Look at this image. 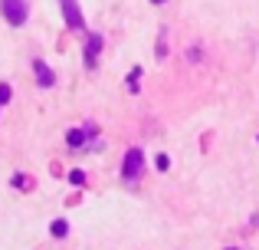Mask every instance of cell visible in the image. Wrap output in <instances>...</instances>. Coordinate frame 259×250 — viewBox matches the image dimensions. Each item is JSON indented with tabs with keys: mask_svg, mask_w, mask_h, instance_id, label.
<instances>
[{
	"mask_svg": "<svg viewBox=\"0 0 259 250\" xmlns=\"http://www.w3.org/2000/svg\"><path fill=\"white\" fill-rule=\"evenodd\" d=\"M0 4H4V17L10 20L13 26L26 23V4H23V0H0Z\"/></svg>",
	"mask_w": 259,
	"mask_h": 250,
	"instance_id": "obj_1",
	"label": "cell"
},
{
	"mask_svg": "<svg viewBox=\"0 0 259 250\" xmlns=\"http://www.w3.org/2000/svg\"><path fill=\"white\" fill-rule=\"evenodd\" d=\"M63 13H66V23L72 26V30L82 33L85 30V20H82V10H79L76 0H63Z\"/></svg>",
	"mask_w": 259,
	"mask_h": 250,
	"instance_id": "obj_2",
	"label": "cell"
},
{
	"mask_svg": "<svg viewBox=\"0 0 259 250\" xmlns=\"http://www.w3.org/2000/svg\"><path fill=\"white\" fill-rule=\"evenodd\" d=\"M141 148H132V152L125 155V168H121V174H125V181H132V178H138L141 174Z\"/></svg>",
	"mask_w": 259,
	"mask_h": 250,
	"instance_id": "obj_3",
	"label": "cell"
},
{
	"mask_svg": "<svg viewBox=\"0 0 259 250\" xmlns=\"http://www.w3.org/2000/svg\"><path fill=\"white\" fill-rule=\"evenodd\" d=\"M33 73H36V79H39V86H43V89L56 86V73H53L50 66L43 63V59H33Z\"/></svg>",
	"mask_w": 259,
	"mask_h": 250,
	"instance_id": "obj_4",
	"label": "cell"
},
{
	"mask_svg": "<svg viewBox=\"0 0 259 250\" xmlns=\"http://www.w3.org/2000/svg\"><path fill=\"white\" fill-rule=\"evenodd\" d=\"M99 50H102V37H99V33H92L89 43H85V66H89V69H92L95 59H99Z\"/></svg>",
	"mask_w": 259,
	"mask_h": 250,
	"instance_id": "obj_5",
	"label": "cell"
},
{
	"mask_svg": "<svg viewBox=\"0 0 259 250\" xmlns=\"http://www.w3.org/2000/svg\"><path fill=\"white\" fill-rule=\"evenodd\" d=\"M66 141H69V145H72V148H79V145H85V141H89V128H85V132H82V128H72V132H69V135H66Z\"/></svg>",
	"mask_w": 259,
	"mask_h": 250,
	"instance_id": "obj_6",
	"label": "cell"
},
{
	"mask_svg": "<svg viewBox=\"0 0 259 250\" xmlns=\"http://www.w3.org/2000/svg\"><path fill=\"white\" fill-rule=\"evenodd\" d=\"M50 234H53V237H66V234H69V224H66L63 218L53 221V224H50Z\"/></svg>",
	"mask_w": 259,
	"mask_h": 250,
	"instance_id": "obj_7",
	"label": "cell"
},
{
	"mask_svg": "<svg viewBox=\"0 0 259 250\" xmlns=\"http://www.w3.org/2000/svg\"><path fill=\"white\" fill-rule=\"evenodd\" d=\"M138 79H141V66H135V69L128 73V89L132 92H138Z\"/></svg>",
	"mask_w": 259,
	"mask_h": 250,
	"instance_id": "obj_8",
	"label": "cell"
},
{
	"mask_svg": "<svg viewBox=\"0 0 259 250\" xmlns=\"http://www.w3.org/2000/svg\"><path fill=\"white\" fill-rule=\"evenodd\" d=\"M10 96H13V89H10L7 83H0V105H7V102H10Z\"/></svg>",
	"mask_w": 259,
	"mask_h": 250,
	"instance_id": "obj_9",
	"label": "cell"
},
{
	"mask_svg": "<svg viewBox=\"0 0 259 250\" xmlns=\"http://www.w3.org/2000/svg\"><path fill=\"white\" fill-rule=\"evenodd\" d=\"M154 168H158V171H167V168H171V158H167V155H158V158H154Z\"/></svg>",
	"mask_w": 259,
	"mask_h": 250,
	"instance_id": "obj_10",
	"label": "cell"
},
{
	"mask_svg": "<svg viewBox=\"0 0 259 250\" xmlns=\"http://www.w3.org/2000/svg\"><path fill=\"white\" fill-rule=\"evenodd\" d=\"M69 181H72V185H85V171H79V168L69 171Z\"/></svg>",
	"mask_w": 259,
	"mask_h": 250,
	"instance_id": "obj_11",
	"label": "cell"
},
{
	"mask_svg": "<svg viewBox=\"0 0 259 250\" xmlns=\"http://www.w3.org/2000/svg\"><path fill=\"white\" fill-rule=\"evenodd\" d=\"M151 4H164V0H151Z\"/></svg>",
	"mask_w": 259,
	"mask_h": 250,
	"instance_id": "obj_12",
	"label": "cell"
},
{
	"mask_svg": "<svg viewBox=\"0 0 259 250\" xmlns=\"http://www.w3.org/2000/svg\"><path fill=\"white\" fill-rule=\"evenodd\" d=\"M227 250H233V247H227Z\"/></svg>",
	"mask_w": 259,
	"mask_h": 250,
	"instance_id": "obj_13",
	"label": "cell"
}]
</instances>
